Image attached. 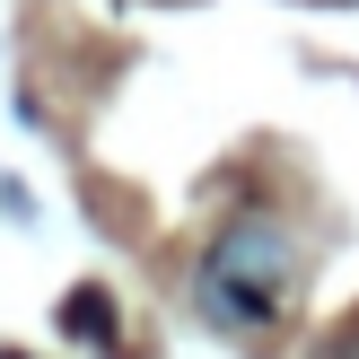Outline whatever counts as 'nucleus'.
Instances as JSON below:
<instances>
[{"mask_svg": "<svg viewBox=\"0 0 359 359\" xmlns=\"http://www.w3.org/2000/svg\"><path fill=\"white\" fill-rule=\"evenodd\" d=\"M290 272H298V245L280 219H237L219 228V245L202 255V298L219 325H272L280 298H290Z\"/></svg>", "mask_w": 359, "mask_h": 359, "instance_id": "obj_1", "label": "nucleus"}, {"mask_svg": "<svg viewBox=\"0 0 359 359\" xmlns=\"http://www.w3.org/2000/svg\"><path fill=\"white\" fill-rule=\"evenodd\" d=\"M0 359H9V351H0Z\"/></svg>", "mask_w": 359, "mask_h": 359, "instance_id": "obj_3", "label": "nucleus"}, {"mask_svg": "<svg viewBox=\"0 0 359 359\" xmlns=\"http://www.w3.org/2000/svg\"><path fill=\"white\" fill-rule=\"evenodd\" d=\"M62 333H70V342H114V325H105V290H70L62 298Z\"/></svg>", "mask_w": 359, "mask_h": 359, "instance_id": "obj_2", "label": "nucleus"}]
</instances>
